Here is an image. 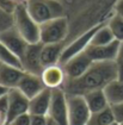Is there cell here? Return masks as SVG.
Segmentation results:
<instances>
[{
    "label": "cell",
    "instance_id": "9c48e42d",
    "mask_svg": "<svg viewBox=\"0 0 123 125\" xmlns=\"http://www.w3.org/2000/svg\"><path fill=\"white\" fill-rule=\"evenodd\" d=\"M7 123H11L18 115L29 112L30 99L24 95L18 88H11L7 92Z\"/></svg>",
    "mask_w": 123,
    "mask_h": 125
},
{
    "label": "cell",
    "instance_id": "30bf717a",
    "mask_svg": "<svg viewBox=\"0 0 123 125\" xmlns=\"http://www.w3.org/2000/svg\"><path fill=\"white\" fill-rule=\"evenodd\" d=\"M93 61L88 57L86 51L80 52L72 58H69L65 63H62L65 73H66L67 80H74L78 77L83 76L87 72V69L91 67Z\"/></svg>",
    "mask_w": 123,
    "mask_h": 125
},
{
    "label": "cell",
    "instance_id": "7c38bea8",
    "mask_svg": "<svg viewBox=\"0 0 123 125\" xmlns=\"http://www.w3.org/2000/svg\"><path fill=\"white\" fill-rule=\"evenodd\" d=\"M120 45H121V42L118 41H114L112 43L105 44V45L90 44L85 51L93 62H111V61H115V58L117 56Z\"/></svg>",
    "mask_w": 123,
    "mask_h": 125
},
{
    "label": "cell",
    "instance_id": "52a82bcc",
    "mask_svg": "<svg viewBox=\"0 0 123 125\" xmlns=\"http://www.w3.org/2000/svg\"><path fill=\"white\" fill-rule=\"evenodd\" d=\"M48 115L54 118L60 125H69L68 123V101L67 93L63 88L53 89L51 103Z\"/></svg>",
    "mask_w": 123,
    "mask_h": 125
},
{
    "label": "cell",
    "instance_id": "8d00e7d4",
    "mask_svg": "<svg viewBox=\"0 0 123 125\" xmlns=\"http://www.w3.org/2000/svg\"><path fill=\"white\" fill-rule=\"evenodd\" d=\"M9 125H12V124H9Z\"/></svg>",
    "mask_w": 123,
    "mask_h": 125
},
{
    "label": "cell",
    "instance_id": "603a6c76",
    "mask_svg": "<svg viewBox=\"0 0 123 125\" xmlns=\"http://www.w3.org/2000/svg\"><path fill=\"white\" fill-rule=\"evenodd\" d=\"M0 63L12 64L16 67H22L20 60L17 55H14L1 41H0Z\"/></svg>",
    "mask_w": 123,
    "mask_h": 125
},
{
    "label": "cell",
    "instance_id": "6da1fadb",
    "mask_svg": "<svg viewBox=\"0 0 123 125\" xmlns=\"http://www.w3.org/2000/svg\"><path fill=\"white\" fill-rule=\"evenodd\" d=\"M116 79H118V73L114 61L93 62L83 76L67 80L63 89L67 94L84 95L95 89H104L108 83Z\"/></svg>",
    "mask_w": 123,
    "mask_h": 125
},
{
    "label": "cell",
    "instance_id": "ac0fdd59",
    "mask_svg": "<svg viewBox=\"0 0 123 125\" xmlns=\"http://www.w3.org/2000/svg\"><path fill=\"white\" fill-rule=\"evenodd\" d=\"M84 98L92 113L102 111L110 106V103L106 98L104 89H95V91L87 92L86 94H84Z\"/></svg>",
    "mask_w": 123,
    "mask_h": 125
},
{
    "label": "cell",
    "instance_id": "e575fe53",
    "mask_svg": "<svg viewBox=\"0 0 123 125\" xmlns=\"http://www.w3.org/2000/svg\"><path fill=\"white\" fill-rule=\"evenodd\" d=\"M2 125H9V123H6V124H2Z\"/></svg>",
    "mask_w": 123,
    "mask_h": 125
},
{
    "label": "cell",
    "instance_id": "8992f818",
    "mask_svg": "<svg viewBox=\"0 0 123 125\" xmlns=\"http://www.w3.org/2000/svg\"><path fill=\"white\" fill-rule=\"evenodd\" d=\"M99 25H100V23L91 26L90 29L86 30L85 32H83L80 36H78L76 38L73 39L69 44H66V47L63 49V52H62V56H61V60H60V63L62 64L73 56H75L80 52H84L86 49L88 48V45L91 44L93 35L96 33L97 29L99 28Z\"/></svg>",
    "mask_w": 123,
    "mask_h": 125
},
{
    "label": "cell",
    "instance_id": "d4e9b609",
    "mask_svg": "<svg viewBox=\"0 0 123 125\" xmlns=\"http://www.w3.org/2000/svg\"><path fill=\"white\" fill-rule=\"evenodd\" d=\"M7 94L0 98V125L7 123Z\"/></svg>",
    "mask_w": 123,
    "mask_h": 125
},
{
    "label": "cell",
    "instance_id": "5bb4252c",
    "mask_svg": "<svg viewBox=\"0 0 123 125\" xmlns=\"http://www.w3.org/2000/svg\"><path fill=\"white\" fill-rule=\"evenodd\" d=\"M17 88L26 98L31 99L35 95H37L39 92H42L46 88V86H44V83L42 81L41 75L25 72V74L23 75L22 80L19 81Z\"/></svg>",
    "mask_w": 123,
    "mask_h": 125
},
{
    "label": "cell",
    "instance_id": "d590c367",
    "mask_svg": "<svg viewBox=\"0 0 123 125\" xmlns=\"http://www.w3.org/2000/svg\"><path fill=\"white\" fill-rule=\"evenodd\" d=\"M120 125H123V123H121V124H120Z\"/></svg>",
    "mask_w": 123,
    "mask_h": 125
},
{
    "label": "cell",
    "instance_id": "836d02e7",
    "mask_svg": "<svg viewBox=\"0 0 123 125\" xmlns=\"http://www.w3.org/2000/svg\"><path fill=\"white\" fill-rule=\"evenodd\" d=\"M110 125H120V124H118V123H116V122H115V123H112V124H110Z\"/></svg>",
    "mask_w": 123,
    "mask_h": 125
},
{
    "label": "cell",
    "instance_id": "484cf974",
    "mask_svg": "<svg viewBox=\"0 0 123 125\" xmlns=\"http://www.w3.org/2000/svg\"><path fill=\"white\" fill-rule=\"evenodd\" d=\"M115 64L117 68V73H118V79L123 80V42H121V45L118 49L117 56L115 58Z\"/></svg>",
    "mask_w": 123,
    "mask_h": 125
},
{
    "label": "cell",
    "instance_id": "8fae6325",
    "mask_svg": "<svg viewBox=\"0 0 123 125\" xmlns=\"http://www.w3.org/2000/svg\"><path fill=\"white\" fill-rule=\"evenodd\" d=\"M41 77H42L44 86L47 88H50V89L63 88L67 81L66 73H65L63 66L61 63L44 67L41 73Z\"/></svg>",
    "mask_w": 123,
    "mask_h": 125
},
{
    "label": "cell",
    "instance_id": "d6a6232c",
    "mask_svg": "<svg viewBox=\"0 0 123 125\" xmlns=\"http://www.w3.org/2000/svg\"><path fill=\"white\" fill-rule=\"evenodd\" d=\"M12 1H13L16 5H18V4H22V2H25L26 0H12Z\"/></svg>",
    "mask_w": 123,
    "mask_h": 125
},
{
    "label": "cell",
    "instance_id": "cb8c5ba5",
    "mask_svg": "<svg viewBox=\"0 0 123 125\" xmlns=\"http://www.w3.org/2000/svg\"><path fill=\"white\" fill-rule=\"evenodd\" d=\"M13 26V13L0 6V32Z\"/></svg>",
    "mask_w": 123,
    "mask_h": 125
},
{
    "label": "cell",
    "instance_id": "83f0119b",
    "mask_svg": "<svg viewBox=\"0 0 123 125\" xmlns=\"http://www.w3.org/2000/svg\"><path fill=\"white\" fill-rule=\"evenodd\" d=\"M10 124L12 125H30L31 124V113H23V115H18L17 118H14Z\"/></svg>",
    "mask_w": 123,
    "mask_h": 125
},
{
    "label": "cell",
    "instance_id": "ba28073f",
    "mask_svg": "<svg viewBox=\"0 0 123 125\" xmlns=\"http://www.w3.org/2000/svg\"><path fill=\"white\" fill-rule=\"evenodd\" d=\"M42 45H43L42 42L28 44L23 56L20 57L22 68L25 72L41 75V73H42V70L44 68L43 63H42V58H41Z\"/></svg>",
    "mask_w": 123,
    "mask_h": 125
},
{
    "label": "cell",
    "instance_id": "ffe728a7",
    "mask_svg": "<svg viewBox=\"0 0 123 125\" xmlns=\"http://www.w3.org/2000/svg\"><path fill=\"white\" fill-rule=\"evenodd\" d=\"M114 41H117L115 38L112 31L108 26V24L105 21H102L99 28L97 29L96 33L93 35V38L91 44L92 45H105V44H110Z\"/></svg>",
    "mask_w": 123,
    "mask_h": 125
},
{
    "label": "cell",
    "instance_id": "f1b7e54d",
    "mask_svg": "<svg viewBox=\"0 0 123 125\" xmlns=\"http://www.w3.org/2000/svg\"><path fill=\"white\" fill-rule=\"evenodd\" d=\"M46 124H47V115H31V124L30 125H46Z\"/></svg>",
    "mask_w": 123,
    "mask_h": 125
},
{
    "label": "cell",
    "instance_id": "7a4b0ae2",
    "mask_svg": "<svg viewBox=\"0 0 123 125\" xmlns=\"http://www.w3.org/2000/svg\"><path fill=\"white\" fill-rule=\"evenodd\" d=\"M13 26L29 44L41 42L39 24L30 16L25 2L18 4L13 11Z\"/></svg>",
    "mask_w": 123,
    "mask_h": 125
},
{
    "label": "cell",
    "instance_id": "9a60e30c",
    "mask_svg": "<svg viewBox=\"0 0 123 125\" xmlns=\"http://www.w3.org/2000/svg\"><path fill=\"white\" fill-rule=\"evenodd\" d=\"M25 70L22 67H16L12 64L0 63V85L7 89L17 88L19 81L22 80Z\"/></svg>",
    "mask_w": 123,
    "mask_h": 125
},
{
    "label": "cell",
    "instance_id": "e0dca14e",
    "mask_svg": "<svg viewBox=\"0 0 123 125\" xmlns=\"http://www.w3.org/2000/svg\"><path fill=\"white\" fill-rule=\"evenodd\" d=\"M65 47H66L65 42L43 44L42 45V51H41V58H42L43 66L47 67V66L60 63V60H61Z\"/></svg>",
    "mask_w": 123,
    "mask_h": 125
},
{
    "label": "cell",
    "instance_id": "44dd1931",
    "mask_svg": "<svg viewBox=\"0 0 123 125\" xmlns=\"http://www.w3.org/2000/svg\"><path fill=\"white\" fill-rule=\"evenodd\" d=\"M112 123H115V117L111 106H109L102 111L91 113L87 125H110Z\"/></svg>",
    "mask_w": 123,
    "mask_h": 125
},
{
    "label": "cell",
    "instance_id": "277c9868",
    "mask_svg": "<svg viewBox=\"0 0 123 125\" xmlns=\"http://www.w3.org/2000/svg\"><path fill=\"white\" fill-rule=\"evenodd\" d=\"M41 42L43 44L48 43H61L66 42L69 35V21L66 16L50 19L39 25Z\"/></svg>",
    "mask_w": 123,
    "mask_h": 125
},
{
    "label": "cell",
    "instance_id": "4fadbf2b",
    "mask_svg": "<svg viewBox=\"0 0 123 125\" xmlns=\"http://www.w3.org/2000/svg\"><path fill=\"white\" fill-rule=\"evenodd\" d=\"M0 41L14 55H17L19 57V60L23 56V54H24V51H25V49H26V47L29 44L28 42L22 37V35L17 31V29L14 26H12L10 29L0 32Z\"/></svg>",
    "mask_w": 123,
    "mask_h": 125
},
{
    "label": "cell",
    "instance_id": "4316f807",
    "mask_svg": "<svg viewBox=\"0 0 123 125\" xmlns=\"http://www.w3.org/2000/svg\"><path fill=\"white\" fill-rule=\"evenodd\" d=\"M111 106V110H112V113L115 117V122L121 124L123 123V103L121 104H114Z\"/></svg>",
    "mask_w": 123,
    "mask_h": 125
},
{
    "label": "cell",
    "instance_id": "2e32d148",
    "mask_svg": "<svg viewBox=\"0 0 123 125\" xmlns=\"http://www.w3.org/2000/svg\"><path fill=\"white\" fill-rule=\"evenodd\" d=\"M51 95H53V89L46 87L37 95L31 98L30 105H29V113L48 115L49 108H50V103H51Z\"/></svg>",
    "mask_w": 123,
    "mask_h": 125
},
{
    "label": "cell",
    "instance_id": "7402d4cb",
    "mask_svg": "<svg viewBox=\"0 0 123 125\" xmlns=\"http://www.w3.org/2000/svg\"><path fill=\"white\" fill-rule=\"evenodd\" d=\"M108 26L112 31L115 38L118 42H123V18L121 16L116 14L112 10V12L109 14L108 19L105 20Z\"/></svg>",
    "mask_w": 123,
    "mask_h": 125
},
{
    "label": "cell",
    "instance_id": "5b68a950",
    "mask_svg": "<svg viewBox=\"0 0 123 125\" xmlns=\"http://www.w3.org/2000/svg\"><path fill=\"white\" fill-rule=\"evenodd\" d=\"M68 101V123L69 125H87L91 117V110L84 95L67 94Z\"/></svg>",
    "mask_w": 123,
    "mask_h": 125
},
{
    "label": "cell",
    "instance_id": "3957f363",
    "mask_svg": "<svg viewBox=\"0 0 123 125\" xmlns=\"http://www.w3.org/2000/svg\"><path fill=\"white\" fill-rule=\"evenodd\" d=\"M25 5L30 16L39 25L65 16V7L60 0H26Z\"/></svg>",
    "mask_w": 123,
    "mask_h": 125
},
{
    "label": "cell",
    "instance_id": "1f68e13d",
    "mask_svg": "<svg viewBox=\"0 0 123 125\" xmlns=\"http://www.w3.org/2000/svg\"><path fill=\"white\" fill-rule=\"evenodd\" d=\"M7 92H9V89H7L6 87H4V86H1V85H0V98H1V96H4V95H6V94H7Z\"/></svg>",
    "mask_w": 123,
    "mask_h": 125
},
{
    "label": "cell",
    "instance_id": "4dcf8cb0",
    "mask_svg": "<svg viewBox=\"0 0 123 125\" xmlns=\"http://www.w3.org/2000/svg\"><path fill=\"white\" fill-rule=\"evenodd\" d=\"M46 125H60V124L57 123L54 118H51V117L47 115V124H46Z\"/></svg>",
    "mask_w": 123,
    "mask_h": 125
},
{
    "label": "cell",
    "instance_id": "d6986e66",
    "mask_svg": "<svg viewBox=\"0 0 123 125\" xmlns=\"http://www.w3.org/2000/svg\"><path fill=\"white\" fill-rule=\"evenodd\" d=\"M104 92L110 105L123 103V80L116 79L114 81H111L110 83L105 86Z\"/></svg>",
    "mask_w": 123,
    "mask_h": 125
},
{
    "label": "cell",
    "instance_id": "f546056e",
    "mask_svg": "<svg viewBox=\"0 0 123 125\" xmlns=\"http://www.w3.org/2000/svg\"><path fill=\"white\" fill-rule=\"evenodd\" d=\"M112 10L116 14H118V16H121L123 18V0H116V2H115L114 7H112Z\"/></svg>",
    "mask_w": 123,
    "mask_h": 125
}]
</instances>
